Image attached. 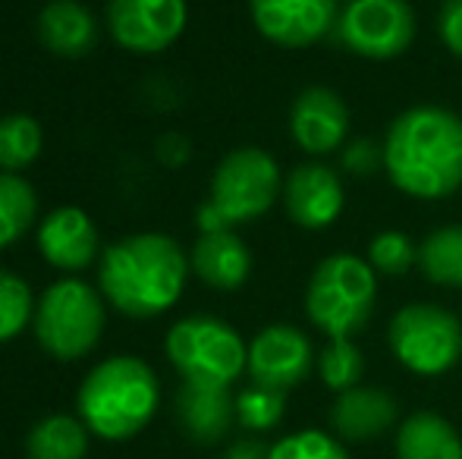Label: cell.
<instances>
[{
  "label": "cell",
  "instance_id": "cell-18",
  "mask_svg": "<svg viewBox=\"0 0 462 459\" xmlns=\"http://www.w3.org/2000/svg\"><path fill=\"white\" fill-rule=\"evenodd\" d=\"M195 274L217 289H236L245 283L252 271V255L245 243L233 230L201 233L192 252Z\"/></svg>",
  "mask_w": 462,
  "mask_h": 459
},
{
  "label": "cell",
  "instance_id": "cell-7",
  "mask_svg": "<svg viewBox=\"0 0 462 459\" xmlns=\"http://www.w3.org/2000/svg\"><path fill=\"white\" fill-rule=\"evenodd\" d=\"M104 331L101 296L82 280H57L35 308V337L57 359H82Z\"/></svg>",
  "mask_w": 462,
  "mask_h": 459
},
{
  "label": "cell",
  "instance_id": "cell-8",
  "mask_svg": "<svg viewBox=\"0 0 462 459\" xmlns=\"http://www.w3.org/2000/svg\"><path fill=\"white\" fill-rule=\"evenodd\" d=\"M387 337L400 365L421 378L450 372L462 355L459 318L440 306H428V302L400 308L390 321Z\"/></svg>",
  "mask_w": 462,
  "mask_h": 459
},
{
  "label": "cell",
  "instance_id": "cell-26",
  "mask_svg": "<svg viewBox=\"0 0 462 459\" xmlns=\"http://www.w3.org/2000/svg\"><path fill=\"white\" fill-rule=\"evenodd\" d=\"M419 262V245L400 230H383L371 239L368 245V264L374 274L383 277H400L409 271V264Z\"/></svg>",
  "mask_w": 462,
  "mask_h": 459
},
{
  "label": "cell",
  "instance_id": "cell-13",
  "mask_svg": "<svg viewBox=\"0 0 462 459\" xmlns=\"http://www.w3.org/2000/svg\"><path fill=\"white\" fill-rule=\"evenodd\" d=\"M292 139L309 154H330L349 133V111L334 88L311 86L299 92L290 111Z\"/></svg>",
  "mask_w": 462,
  "mask_h": 459
},
{
  "label": "cell",
  "instance_id": "cell-31",
  "mask_svg": "<svg viewBox=\"0 0 462 459\" xmlns=\"http://www.w3.org/2000/svg\"><path fill=\"white\" fill-rule=\"evenodd\" d=\"M440 38L450 54L462 57V0H447L440 10Z\"/></svg>",
  "mask_w": 462,
  "mask_h": 459
},
{
  "label": "cell",
  "instance_id": "cell-32",
  "mask_svg": "<svg viewBox=\"0 0 462 459\" xmlns=\"http://www.w3.org/2000/svg\"><path fill=\"white\" fill-rule=\"evenodd\" d=\"M226 459H230V456H226Z\"/></svg>",
  "mask_w": 462,
  "mask_h": 459
},
{
  "label": "cell",
  "instance_id": "cell-19",
  "mask_svg": "<svg viewBox=\"0 0 462 459\" xmlns=\"http://www.w3.org/2000/svg\"><path fill=\"white\" fill-rule=\"evenodd\" d=\"M38 35L44 48L60 57H82L95 44V19L76 0H51L38 16Z\"/></svg>",
  "mask_w": 462,
  "mask_h": 459
},
{
  "label": "cell",
  "instance_id": "cell-4",
  "mask_svg": "<svg viewBox=\"0 0 462 459\" xmlns=\"http://www.w3.org/2000/svg\"><path fill=\"white\" fill-rule=\"evenodd\" d=\"M377 296V274L359 255L324 258L315 268L305 293V312L311 325L330 340H349L371 321Z\"/></svg>",
  "mask_w": 462,
  "mask_h": 459
},
{
  "label": "cell",
  "instance_id": "cell-22",
  "mask_svg": "<svg viewBox=\"0 0 462 459\" xmlns=\"http://www.w3.org/2000/svg\"><path fill=\"white\" fill-rule=\"evenodd\" d=\"M86 428L69 416L42 418L29 435V459H86Z\"/></svg>",
  "mask_w": 462,
  "mask_h": 459
},
{
  "label": "cell",
  "instance_id": "cell-28",
  "mask_svg": "<svg viewBox=\"0 0 462 459\" xmlns=\"http://www.w3.org/2000/svg\"><path fill=\"white\" fill-rule=\"evenodd\" d=\"M286 399L280 390L271 387H249L236 397V418L249 431H271L283 418Z\"/></svg>",
  "mask_w": 462,
  "mask_h": 459
},
{
  "label": "cell",
  "instance_id": "cell-11",
  "mask_svg": "<svg viewBox=\"0 0 462 459\" xmlns=\"http://www.w3.org/2000/svg\"><path fill=\"white\" fill-rule=\"evenodd\" d=\"M252 19L280 48H309L334 35L340 0H252Z\"/></svg>",
  "mask_w": 462,
  "mask_h": 459
},
{
  "label": "cell",
  "instance_id": "cell-21",
  "mask_svg": "<svg viewBox=\"0 0 462 459\" xmlns=\"http://www.w3.org/2000/svg\"><path fill=\"white\" fill-rule=\"evenodd\" d=\"M419 268L438 287H462V227H440L419 245Z\"/></svg>",
  "mask_w": 462,
  "mask_h": 459
},
{
  "label": "cell",
  "instance_id": "cell-10",
  "mask_svg": "<svg viewBox=\"0 0 462 459\" xmlns=\"http://www.w3.org/2000/svg\"><path fill=\"white\" fill-rule=\"evenodd\" d=\"M110 35L135 54L171 48L186 29V0H110Z\"/></svg>",
  "mask_w": 462,
  "mask_h": 459
},
{
  "label": "cell",
  "instance_id": "cell-20",
  "mask_svg": "<svg viewBox=\"0 0 462 459\" xmlns=\"http://www.w3.org/2000/svg\"><path fill=\"white\" fill-rule=\"evenodd\" d=\"M396 459H462V437L438 412H415L396 431Z\"/></svg>",
  "mask_w": 462,
  "mask_h": 459
},
{
  "label": "cell",
  "instance_id": "cell-30",
  "mask_svg": "<svg viewBox=\"0 0 462 459\" xmlns=\"http://www.w3.org/2000/svg\"><path fill=\"white\" fill-rule=\"evenodd\" d=\"M343 167L356 177H371L377 167H383V145L371 139H359L343 151Z\"/></svg>",
  "mask_w": 462,
  "mask_h": 459
},
{
  "label": "cell",
  "instance_id": "cell-3",
  "mask_svg": "<svg viewBox=\"0 0 462 459\" xmlns=\"http://www.w3.org/2000/svg\"><path fill=\"white\" fill-rule=\"evenodd\" d=\"M161 387L142 359L116 355L82 381L79 412L86 425L104 441H126L139 435L158 412Z\"/></svg>",
  "mask_w": 462,
  "mask_h": 459
},
{
  "label": "cell",
  "instance_id": "cell-17",
  "mask_svg": "<svg viewBox=\"0 0 462 459\" xmlns=\"http://www.w3.org/2000/svg\"><path fill=\"white\" fill-rule=\"evenodd\" d=\"M180 422L195 441L214 444L230 431L233 418H236V399L230 397L226 387L214 384H189L177 397Z\"/></svg>",
  "mask_w": 462,
  "mask_h": 459
},
{
  "label": "cell",
  "instance_id": "cell-1",
  "mask_svg": "<svg viewBox=\"0 0 462 459\" xmlns=\"http://www.w3.org/2000/svg\"><path fill=\"white\" fill-rule=\"evenodd\" d=\"M383 167L412 198H444L462 183V116L444 107H409L387 129Z\"/></svg>",
  "mask_w": 462,
  "mask_h": 459
},
{
  "label": "cell",
  "instance_id": "cell-6",
  "mask_svg": "<svg viewBox=\"0 0 462 459\" xmlns=\"http://www.w3.org/2000/svg\"><path fill=\"white\" fill-rule=\"evenodd\" d=\"M167 355L189 384L230 387L249 365V349L226 321L195 315L167 334Z\"/></svg>",
  "mask_w": 462,
  "mask_h": 459
},
{
  "label": "cell",
  "instance_id": "cell-23",
  "mask_svg": "<svg viewBox=\"0 0 462 459\" xmlns=\"http://www.w3.org/2000/svg\"><path fill=\"white\" fill-rule=\"evenodd\" d=\"M35 189L16 173H0V249L13 245L35 224Z\"/></svg>",
  "mask_w": 462,
  "mask_h": 459
},
{
  "label": "cell",
  "instance_id": "cell-12",
  "mask_svg": "<svg viewBox=\"0 0 462 459\" xmlns=\"http://www.w3.org/2000/svg\"><path fill=\"white\" fill-rule=\"evenodd\" d=\"M311 344L299 327L271 325L249 344V374L258 387L286 393L311 372Z\"/></svg>",
  "mask_w": 462,
  "mask_h": 459
},
{
  "label": "cell",
  "instance_id": "cell-9",
  "mask_svg": "<svg viewBox=\"0 0 462 459\" xmlns=\"http://www.w3.org/2000/svg\"><path fill=\"white\" fill-rule=\"evenodd\" d=\"M337 41L368 60L400 57L415 38V13L406 0H349L334 29Z\"/></svg>",
  "mask_w": 462,
  "mask_h": 459
},
{
  "label": "cell",
  "instance_id": "cell-16",
  "mask_svg": "<svg viewBox=\"0 0 462 459\" xmlns=\"http://www.w3.org/2000/svg\"><path fill=\"white\" fill-rule=\"evenodd\" d=\"M396 422V399L374 387H353L337 393L330 406V428L343 441H374Z\"/></svg>",
  "mask_w": 462,
  "mask_h": 459
},
{
  "label": "cell",
  "instance_id": "cell-29",
  "mask_svg": "<svg viewBox=\"0 0 462 459\" xmlns=\"http://www.w3.org/2000/svg\"><path fill=\"white\" fill-rule=\"evenodd\" d=\"M268 459H349L343 444L324 431H299L268 450Z\"/></svg>",
  "mask_w": 462,
  "mask_h": 459
},
{
  "label": "cell",
  "instance_id": "cell-25",
  "mask_svg": "<svg viewBox=\"0 0 462 459\" xmlns=\"http://www.w3.org/2000/svg\"><path fill=\"white\" fill-rule=\"evenodd\" d=\"M318 372H321V381L330 390L343 393L359 387L362 372H365V359H362L359 346L353 340H330L324 346L321 359H318Z\"/></svg>",
  "mask_w": 462,
  "mask_h": 459
},
{
  "label": "cell",
  "instance_id": "cell-14",
  "mask_svg": "<svg viewBox=\"0 0 462 459\" xmlns=\"http://www.w3.org/2000/svg\"><path fill=\"white\" fill-rule=\"evenodd\" d=\"M283 202L299 227L324 230L343 211V183L330 167L302 164L286 177Z\"/></svg>",
  "mask_w": 462,
  "mask_h": 459
},
{
  "label": "cell",
  "instance_id": "cell-5",
  "mask_svg": "<svg viewBox=\"0 0 462 459\" xmlns=\"http://www.w3.org/2000/svg\"><path fill=\"white\" fill-rule=\"evenodd\" d=\"M280 196L277 161L262 148H236L230 151L211 177V196L199 208L201 233L230 230L262 217Z\"/></svg>",
  "mask_w": 462,
  "mask_h": 459
},
{
  "label": "cell",
  "instance_id": "cell-27",
  "mask_svg": "<svg viewBox=\"0 0 462 459\" xmlns=\"http://www.w3.org/2000/svg\"><path fill=\"white\" fill-rule=\"evenodd\" d=\"M32 318V289L10 271H0V344L13 340Z\"/></svg>",
  "mask_w": 462,
  "mask_h": 459
},
{
  "label": "cell",
  "instance_id": "cell-15",
  "mask_svg": "<svg viewBox=\"0 0 462 459\" xmlns=\"http://www.w3.org/2000/svg\"><path fill=\"white\" fill-rule=\"evenodd\" d=\"M38 249L54 268L82 271L97 255V230L82 208H57L38 230Z\"/></svg>",
  "mask_w": 462,
  "mask_h": 459
},
{
  "label": "cell",
  "instance_id": "cell-24",
  "mask_svg": "<svg viewBox=\"0 0 462 459\" xmlns=\"http://www.w3.org/2000/svg\"><path fill=\"white\" fill-rule=\"evenodd\" d=\"M38 154H42V126H38L35 116H0V170H23Z\"/></svg>",
  "mask_w": 462,
  "mask_h": 459
},
{
  "label": "cell",
  "instance_id": "cell-2",
  "mask_svg": "<svg viewBox=\"0 0 462 459\" xmlns=\"http://www.w3.org/2000/svg\"><path fill=\"white\" fill-rule=\"evenodd\" d=\"M186 255L171 236L139 233L114 243L101 258V293L129 318H154L186 287Z\"/></svg>",
  "mask_w": 462,
  "mask_h": 459
}]
</instances>
